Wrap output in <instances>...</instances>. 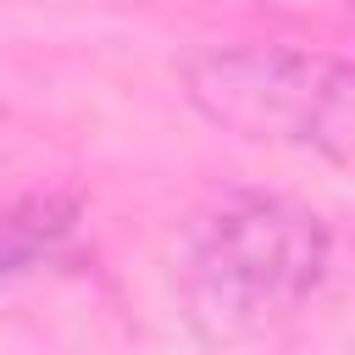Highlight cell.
<instances>
[{
	"label": "cell",
	"mask_w": 355,
	"mask_h": 355,
	"mask_svg": "<svg viewBox=\"0 0 355 355\" xmlns=\"http://www.w3.org/2000/svg\"><path fill=\"white\" fill-rule=\"evenodd\" d=\"M144 6H222V0H144Z\"/></svg>",
	"instance_id": "3"
},
{
	"label": "cell",
	"mask_w": 355,
	"mask_h": 355,
	"mask_svg": "<svg viewBox=\"0 0 355 355\" xmlns=\"http://www.w3.org/2000/svg\"><path fill=\"white\" fill-rule=\"evenodd\" d=\"M333 266L327 222L272 189H216L178 227V305L211 344H244L294 322Z\"/></svg>",
	"instance_id": "1"
},
{
	"label": "cell",
	"mask_w": 355,
	"mask_h": 355,
	"mask_svg": "<svg viewBox=\"0 0 355 355\" xmlns=\"http://www.w3.org/2000/svg\"><path fill=\"white\" fill-rule=\"evenodd\" d=\"M344 6H349V11H355V0H344Z\"/></svg>",
	"instance_id": "4"
},
{
	"label": "cell",
	"mask_w": 355,
	"mask_h": 355,
	"mask_svg": "<svg viewBox=\"0 0 355 355\" xmlns=\"http://www.w3.org/2000/svg\"><path fill=\"white\" fill-rule=\"evenodd\" d=\"M183 100L222 133L250 144H277L316 155L355 178V61L255 39V44H205L178 61Z\"/></svg>",
	"instance_id": "2"
}]
</instances>
